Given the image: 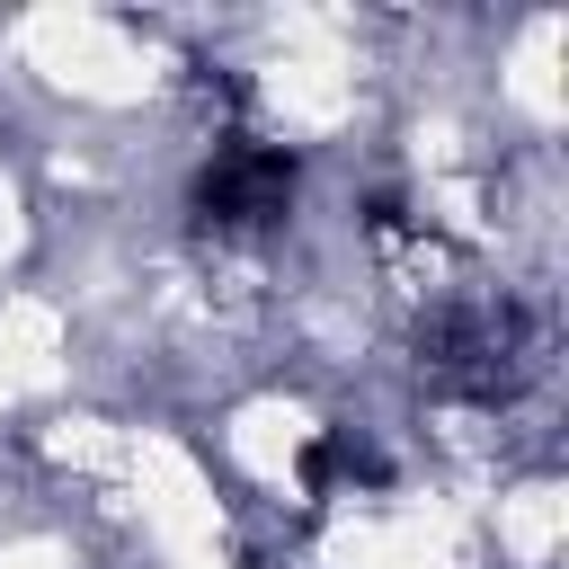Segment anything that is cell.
<instances>
[{"instance_id":"cell-1","label":"cell","mask_w":569,"mask_h":569,"mask_svg":"<svg viewBox=\"0 0 569 569\" xmlns=\"http://www.w3.org/2000/svg\"><path fill=\"white\" fill-rule=\"evenodd\" d=\"M196 204H204L213 231H258V222H276L293 204V160L267 151V142H222L204 187H196Z\"/></svg>"}]
</instances>
